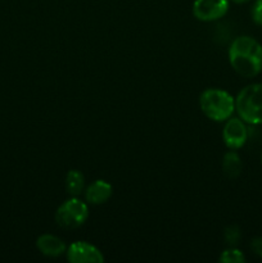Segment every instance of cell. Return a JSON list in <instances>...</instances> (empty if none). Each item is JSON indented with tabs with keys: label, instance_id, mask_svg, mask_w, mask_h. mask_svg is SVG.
<instances>
[{
	"label": "cell",
	"instance_id": "obj_1",
	"mask_svg": "<svg viewBox=\"0 0 262 263\" xmlns=\"http://www.w3.org/2000/svg\"><path fill=\"white\" fill-rule=\"evenodd\" d=\"M229 61L238 74L256 77L262 71V46L253 37L239 36L229 49Z\"/></svg>",
	"mask_w": 262,
	"mask_h": 263
},
{
	"label": "cell",
	"instance_id": "obj_2",
	"mask_svg": "<svg viewBox=\"0 0 262 263\" xmlns=\"http://www.w3.org/2000/svg\"><path fill=\"white\" fill-rule=\"evenodd\" d=\"M199 105L203 115L216 122L229 120L235 112V99L221 89H207L200 94Z\"/></svg>",
	"mask_w": 262,
	"mask_h": 263
},
{
	"label": "cell",
	"instance_id": "obj_3",
	"mask_svg": "<svg viewBox=\"0 0 262 263\" xmlns=\"http://www.w3.org/2000/svg\"><path fill=\"white\" fill-rule=\"evenodd\" d=\"M239 118L249 125H262V84H252L240 90L235 99Z\"/></svg>",
	"mask_w": 262,
	"mask_h": 263
},
{
	"label": "cell",
	"instance_id": "obj_4",
	"mask_svg": "<svg viewBox=\"0 0 262 263\" xmlns=\"http://www.w3.org/2000/svg\"><path fill=\"white\" fill-rule=\"evenodd\" d=\"M89 217V208L79 197H72L62 203L55 212L57 225L63 229H77L85 223Z\"/></svg>",
	"mask_w": 262,
	"mask_h": 263
},
{
	"label": "cell",
	"instance_id": "obj_5",
	"mask_svg": "<svg viewBox=\"0 0 262 263\" xmlns=\"http://www.w3.org/2000/svg\"><path fill=\"white\" fill-rule=\"evenodd\" d=\"M229 0H194L193 14L202 22H213L228 13Z\"/></svg>",
	"mask_w": 262,
	"mask_h": 263
},
{
	"label": "cell",
	"instance_id": "obj_6",
	"mask_svg": "<svg viewBox=\"0 0 262 263\" xmlns=\"http://www.w3.org/2000/svg\"><path fill=\"white\" fill-rule=\"evenodd\" d=\"M222 139L229 149L235 151V149L241 148L248 139L246 122L239 117H230L226 120L222 131Z\"/></svg>",
	"mask_w": 262,
	"mask_h": 263
},
{
	"label": "cell",
	"instance_id": "obj_7",
	"mask_svg": "<svg viewBox=\"0 0 262 263\" xmlns=\"http://www.w3.org/2000/svg\"><path fill=\"white\" fill-rule=\"evenodd\" d=\"M67 259L72 263H102L103 253L92 244L86 241H74L67 248Z\"/></svg>",
	"mask_w": 262,
	"mask_h": 263
},
{
	"label": "cell",
	"instance_id": "obj_8",
	"mask_svg": "<svg viewBox=\"0 0 262 263\" xmlns=\"http://www.w3.org/2000/svg\"><path fill=\"white\" fill-rule=\"evenodd\" d=\"M36 247L43 256L57 258L67 252V246L61 238L51 234H43L36 240Z\"/></svg>",
	"mask_w": 262,
	"mask_h": 263
},
{
	"label": "cell",
	"instance_id": "obj_9",
	"mask_svg": "<svg viewBox=\"0 0 262 263\" xmlns=\"http://www.w3.org/2000/svg\"><path fill=\"white\" fill-rule=\"evenodd\" d=\"M113 187L109 182L104 180H95L85 190V199L87 203L94 205L103 204L112 197Z\"/></svg>",
	"mask_w": 262,
	"mask_h": 263
},
{
	"label": "cell",
	"instance_id": "obj_10",
	"mask_svg": "<svg viewBox=\"0 0 262 263\" xmlns=\"http://www.w3.org/2000/svg\"><path fill=\"white\" fill-rule=\"evenodd\" d=\"M241 168H243V163H241L240 157L238 156V153L231 149L230 152L223 156L222 159V170L223 174L229 177V179H235L240 175Z\"/></svg>",
	"mask_w": 262,
	"mask_h": 263
},
{
	"label": "cell",
	"instance_id": "obj_11",
	"mask_svg": "<svg viewBox=\"0 0 262 263\" xmlns=\"http://www.w3.org/2000/svg\"><path fill=\"white\" fill-rule=\"evenodd\" d=\"M85 177L77 170H71L66 176V190L71 197H79L84 192Z\"/></svg>",
	"mask_w": 262,
	"mask_h": 263
},
{
	"label": "cell",
	"instance_id": "obj_12",
	"mask_svg": "<svg viewBox=\"0 0 262 263\" xmlns=\"http://www.w3.org/2000/svg\"><path fill=\"white\" fill-rule=\"evenodd\" d=\"M220 262L222 263H243L246 262V257L235 247H230L223 251L220 256Z\"/></svg>",
	"mask_w": 262,
	"mask_h": 263
},
{
	"label": "cell",
	"instance_id": "obj_13",
	"mask_svg": "<svg viewBox=\"0 0 262 263\" xmlns=\"http://www.w3.org/2000/svg\"><path fill=\"white\" fill-rule=\"evenodd\" d=\"M223 236H225L226 244L229 247H235L236 244L240 240V229L236 225H231L229 228L225 229V233H223Z\"/></svg>",
	"mask_w": 262,
	"mask_h": 263
},
{
	"label": "cell",
	"instance_id": "obj_14",
	"mask_svg": "<svg viewBox=\"0 0 262 263\" xmlns=\"http://www.w3.org/2000/svg\"><path fill=\"white\" fill-rule=\"evenodd\" d=\"M252 18L257 25L262 26V0H256L252 8Z\"/></svg>",
	"mask_w": 262,
	"mask_h": 263
},
{
	"label": "cell",
	"instance_id": "obj_15",
	"mask_svg": "<svg viewBox=\"0 0 262 263\" xmlns=\"http://www.w3.org/2000/svg\"><path fill=\"white\" fill-rule=\"evenodd\" d=\"M251 249L254 254L262 257V238H254L251 243Z\"/></svg>",
	"mask_w": 262,
	"mask_h": 263
},
{
	"label": "cell",
	"instance_id": "obj_16",
	"mask_svg": "<svg viewBox=\"0 0 262 263\" xmlns=\"http://www.w3.org/2000/svg\"><path fill=\"white\" fill-rule=\"evenodd\" d=\"M231 2L236 3V4H243V3H247V2H249V0H231Z\"/></svg>",
	"mask_w": 262,
	"mask_h": 263
},
{
	"label": "cell",
	"instance_id": "obj_17",
	"mask_svg": "<svg viewBox=\"0 0 262 263\" xmlns=\"http://www.w3.org/2000/svg\"><path fill=\"white\" fill-rule=\"evenodd\" d=\"M261 161H262V154H261Z\"/></svg>",
	"mask_w": 262,
	"mask_h": 263
}]
</instances>
